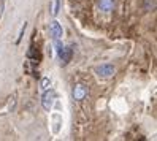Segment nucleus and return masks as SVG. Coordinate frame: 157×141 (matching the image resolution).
<instances>
[{
	"mask_svg": "<svg viewBox=\"0 0 157 141\" xmlns=\"http://www.w3.org/2000/svg\"><path fill=\"white\" fill-rule=\"evenodd\" d=\"M49 32H51V36H52V41L60 40V38H62V33H63L62 25H60L57 21H52V22L49 24Z\"/></svg>",
	"mask_w": 157,
	"mask_h": 141,
	"instance_id": "39448f33",
	"label": "nucleus"
},
{
	"mask_svg": "<svg viewBox=\"0 0 157 141\" xmlns=\"http://www.w3.org/2000/svg\"><path fill=\"white\" fill-rule=\"evenodd\" d=\"M113 6H114V0H100L98 2V8L101 11H105V13L111 11Z\"/></svg>",
	"mask_w": 157,
	"mask_h": 141,
	"instance_id": "423d86ee",
	"label": "nucleus"
},
{
	"mask_svg": "<svg viewBox=\"0 0 157 141\" xmlns=\"http://www.w3.org/2000/svg\"><path fill=\"white\" fill-rule=\"evenodd\" d=\"M51 86V79L49 78H41V81H40V89L41 90H46Z\"/></svg>",
	"mask_w": 157,
	"mask_h": 141,
	"instance_id": "6e6552de",
	"label": "nucleus"
},
{
	"mask_svg": "<svg viewBox=\"0 0 157 141\" xmlns=\"http://www.w3.org/2000/svg\"><path fill=\"white\" fill-rule=\"evenodd\" d=\"M87 93H89V89H87V86H84V84H75V86H73V90H71L73 100L81 101V100L86 98Z\"/></svg>",
	"mask_w": 157,
	"mask_h": 141,
	"instance_id": "7ed1b4c3",
	"label": "nucleus"
},
{
	"mask_svg": "<svg viewBox=\"0 0 157 141\" xmlns=\"http://www.w3.org/2000/svg\"><path fill=\"white\" fill-rule=\"evenodd\" d=\"M52 16H57V13H59V0H54V6H52Z\"/></svg>",
	"mask_w": 157,
	"mask_h": 141,
	"instance_id": "9d476101",
	"label": "nucleus"
},
{
	"mask_svg": "<svg viewBox=\"0 0 157 141\" xmlns=\"http://www.w3.org/2000/svg\"><path fill=\"white\" fill-rule=\"evenodd\" d=\"M154 6H155V0H146V3H144V10L146 11L154 10Z\"/></svg>",
	"mask_w": 157,
	"mask_h": 141,
	"instance_id": "1a4fd4ad",
	"label": "nucleus"
},
{
	"mask_svg": "<svg viewBox=\"0 0 157 141\" xmlns=\"http://www.w3.org/2000/svg\"><path fill=\"white\" fill-rule=\"evenodd\" d=\"M2 10H3V2L0 0V16H2Z\"/></svg>",
	"mask_w": 157,
	"mask_h": 141,
	"instance_id": "9b49d317",
	"label": "nucleus"
},
{
	"mask_svg": "<svg viewBox=\"0 0 157 141\" xmlns=\"http://www.w3.org/2000/svg\"><path fill=\"white\" fill-rule=\"evenodd\" d=\"M27 57H29L32 62H38V59H40L38 51L35 52V48H30V49H29V52H27Z\"/></svg>",
	"mask_w": 157,
	"mask_h": 141,
	"instance_id": "0eeeda50",
	"label": "nucleus"
},
{
	"mask_svg": "<svg viewBox=\"0 0 157 141\" xmlns=\"http://www.w3.org/2000/svg\"><path fill=\"white\" fill-rule=\"evenodd\" d=\"M54 101H56V90H52V89H46L43 92V97H41V106L46 109V111H51L52 105H54Z\"/></svg>",
	"mask_w": 157,
	"mask_h": 141,
	"instance_id": "f257e3e1",
	"label": "nucleus"
},
{
	"mask_svg": "<svg viewBox=\"0 0 157 141\" xmlns=\"http://www.w3.org/2000/svg\"><path fill=\"white\" fill-rule=\"evenodd\" d=\"M59 52V59H60V65H67L70 60H71V54H73V49L71 46H62V48L57 51Z\"/></svg>",
	"mask_w": 157,
	"mask_h": 141,
	"instance_id": "20e7f679",
	"label": "nucleus"
},
{
	"mask_svg": "<svg viewBox=\"0 0 157 141\" xmlns=\"http://www.w3.org/2000/svg\"><path fill=\"white\" fill-rule=\"evenodd\" d=\"M95 73H97L98 78L108 79L114 74V67L111 63H101V65H98V67H95Z\"/></svg>",
	"mask_w": 157,
	"mask_h": 141,
	"instance_id": "f03ea898",
	"label": "nucleus"
}]
</instances>
